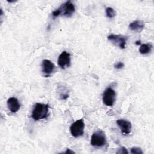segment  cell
<instances>
[{"label":"cell","instance_id":"2e32d148","mask_svg":"<svg viewBox=\"0 0 154 154\" xmlns=\"http://www.w3.org/2000/svg\"><path fill=\"white\" fill-rule=\"evenodd\" d=\"M61 14V10H60V9L58 8V9L54 10V11L52 13V17H58V16H60Z\"/></svg>","mask_w":154,"mask_h":154},{"label":"cell","instance_id":"ba28073f","mask_svg":"<svg viewBox=\"0 0 154 154\" xmlns=\"http://www.w3.org/2000/svg\"><path fill=\"white\" fill-rule=\"evenodd\" d=\"M42 72L45 76H49L55 69L54 64L49 60H43L42 63Z\"/></svg>","mask_w":154,"mask_h":154},{"label":"cell","instance_id":"d6986e66","mask_svg":"<svg viewBox=\"0 0 154 154\" xmlns=\"http://www.w3.org/2000/svg\"><path fill=\"white\" fill-rule=\"evenodd\" d=\"M135 44H136L137 45H141V41H140V40H137V41L135 42Z\"/></svg>","mask_w":154,"mask_h":154},{"label":"cell","instance_id":"9a60e30c","mask_svg":"<svg viewBox=\"0 0 154 154\" xmlns=\"http://www.w3.org/2000/svg\"><path fill=\"white\" fill-rule=\"evenodd\" d=\"M116 153L117 154H128V151L125 147H122L117 150Z\"/></svg>","mask_w":154,"mask_h":154},{"label":"cell","instance_id":"3957f363","mask_svg":"<svg viewBox=\"0 0 154 154\" xmlns=\"http://www.w3.org/2000/svg\"><path fill=\"white\" fill-rule=\"evenodd\" d=\"M85 124L83 119H80L73 122L70 126V132L71 135L78 138L84 134Z\"/></svg>","mask_w":154,"mask_h":154},{"label":"cell","instance_id":"7a4b0ae2","mask_svg":"<svg viewBox=\"0 0 154 154\" xmlns=\"http://www.w3.org/2000/svg\"><path fill=\"white\" fill-rule=\"evenodd\" d=\"M106 143V138L104 132L102 130H98L94 132L91 137L90 144L94 147H101L105 146Z\"/></svg>","mask_w":154,"mask_h":154},{"label":"cell","instance_id":"277c9868","mask_svg":"<svg viewBox=\"0 0 154 154\" xmlns=\"http://www.w3.org/2000/svg\"><path fill=\"white\" fill-rule=\"evenodd\" d=\"M116 100V93L111 87L106 88L103 93L102 101L103 103L108 106H112Z\"/></svg>","mask_w":154,"mask_h":154},{"label":"cell","instance_id":"6da1fadb","mask_svg":"<svg viewBox=\"0 0 154 154\" xmlns=\"http://www.w3.org/2000/svg\"><path fill=\"white\" fill-rule=\"evenodd\" d=\"M49 105L41 103H36L32 111L31 117L35 121L46 119L48 116Z\"/></svg>","mask_w":154,"mask_h":154},{"label":"cell","instance_id":"8992f818","mask_svg":"<svg viewBox=\"0 0 154 154\" xmlns=\"http://www.w3.org/2000/svg\"><path fill=\"white\" fill-rule=\"evenodd\" d=\"M59 8L61 10V14L67 17H71L75 11V5L70 1H68L62 4Z\"/></svg>","mask_w":154,"mask_h":154},{"label":"cell","instance_id":"5b68a950","mask_svg":"<svg viewBox=\"0 0 154 154\" xmlns=\"http://www.w3.org/2000/svg\"><path fill=\"white\" fill-rule=\"evenodd\" d=\"M108 40L112 42L115 45L123 49L126 48L127 37L119 34H111L108 36Z\"/></svg>","mask_w":154,"mask_h":154},{"label":"cell","instance_id":"ac0fdd59","mask_svg":"<svg viewBox=\"0 0 154 154\" xmlns=\"http://www.w3.org/2000/svg\"><path fill=\"white\" fill-rule=\"evenodd\" d=\"M64 153H75V152H73V150H71L70 149H66V150L64 152Z\"/></svg>","mask_w":154,"mask_h":154},{"label":"cell","instance_id":"4fadbf2b","mask_svg":"<svg viewBox=\"0 0 154 154\" xmlns=\"http://www.w3.org/2000/svg\"><path fill=\"white\" fill-rule=\"evenodd\" d=\"M105 13H106V17L109 19L114 18L116 15V11L114 10V8H112V7H110L106 8Z\"/></svg>","mask_w":154,"mask_h":154},{"label":"cell","instance_id":"8fae6325","mask_svg":"<svg viewBox=\"0 0 154 154\" xmlns=\"http://www.w3.org/2000/svg\"><path fill=\"white\" fill-rule=\"evenodd\" d=\"M144 28V23L143 21L136 20L130 23L129 25V28L134 31L140 32Z\"/></svg>","mask_w":154,"mask_h":154},{"label":"cell","instance_id":"9c48e42d","mask_svg":"<svg viewBox=\"0 0 154 154\" xmlns=\"http://www.w3.org/2000/svg\"><path fill=\"white\" fill-rule=\"evenodd\" d=\"M116 123L122 134H129L131 132L132 125L129 121L125 119H118Z\"/></svg>","mask_w":154,"mask_h":154},{"label":"cell","instance_id":"5bb4252c","mask_svg":"<svg viewBox=\"0 0 154 154\" xmlns=\"http://www.w3.org/2000/svg\"><path fill=\"white\" fill-rule=\"evenodd\" d=\"M131 153L132 154H143V152L141 149L137 147H134L131 149Z\"/></svg>","mask_w":154,"mask_h":154},{"label":"cell","instance_id":"7c38bea8","mask_svg":"<svg viewBox=\"0 0 154 154\" xmlns=\"http://www.w3.org/2000/svg\"><path fill=\"white\" fill-rule=\"evenodd\" d=\"M152 49V45L150 43L141 44L139 48V52L141 54H147L151 52Z\"/></svg>","mask_w":154,"mask_h":154},{"label":"cell","instance_id":"e0dca14e","mask_svg":"<svg viewBox=\"0 0 154 154\" xmlns=\"http://www.w3.org/2000/svg\"><path fill=\"white\" fill-rule=\"evenodd\" d=\"M124 67V64L122 62H117L114 64V67L117 69H121Z\"/></svg>","mask_w":154,"mask_h":154},{"label":"cell","instance_id":"30bf717a","mask_svg":"<svg viewBox=\"0 0 154 154\" xmlns=\"http://www.w3.org/2000/svg\"><path fill=\"white\" fill-rule=\"evenodd\" d=\"M7 105L8 109L13 113L17 112L20 108V104L18 99L14 97L8 98L7 101Z\"/></svg>","mask_w":154,"mask_h":154},{"label":"cell","instance_id":"52a82bcc","mask_svg":"<svg viewBox=\"0 0 154 154\" xmlns=\"http://www.w3.org/2000/svg\"><path fill=\"white\" fill-rule=\"evenodd\" d=\"M58 66L63 69L70 66V55L66 51H63L61 53L58 58L57 61Z\"/></svg>","mask_w":154,"mask_h":154}]
</instances>
